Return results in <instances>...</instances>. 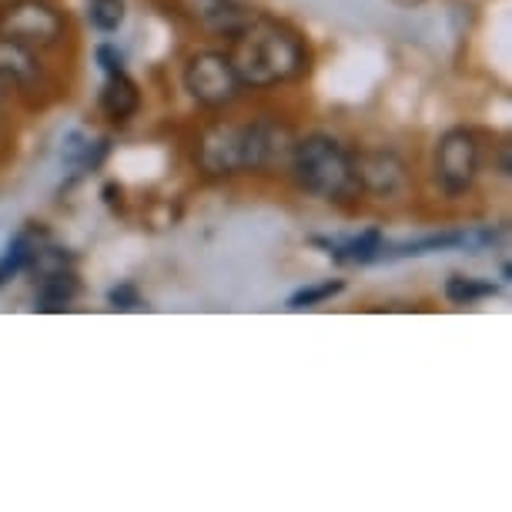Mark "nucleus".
<instances>
[{
	"mask_svg": "<svg viewBox=\"0 0 512 512\" xmlns=\"http://www.w3.org/2000/svg\"><path fill=\"white\" fill-rule=\"evenodd\" d=\"M228 57L245 91H272L282 88V84L302 81L308 74V64H312L302 34L258 14L231 37Z\"/></svg>",
	"mask_w": 512,
	"mask_h": 512,
	"instance_id": "nucleus-1",
	"label": "nucleus"
},
{
	"mask_svg": "<svg viewBox=\"0 0 512 512\" xmlns=\"http://www.w3.org/2000/svg\"><path fill=\"white\" fill-rule=\"evenodd\" d=\"M288 178L298 191L332 205H349L362 195L359 171H355V151L335 134L312 131L305 138H295L292 158H288Z\"/></svg>",
	"mask_w": 512,
	"mask_h": 512,
	"instance_id": "nucleus-2",
	"label": "nucleus"
},
{
	"mask_svg": "<svg viewBox=\"0 0 512 512\" xmlns=\"http://www.w3.org/2000/svg\"><path fill=\"white\" fill-rule=\"evenodd\" d=\"M195 168L211 181L248 175L251 168V124L235 118L211 121L195 141Z\"/></svg>",
	"mask_w": 512,
	"mask_h": 512,
	"instance_id": "nucleus-3",
	"label": "nucleus"
},
{
	"mask_svg": "<svg viewBox=\"0 0 512 512\" xmlns=\"http://www.w3.org/2000/svg\"><path fill=\"white\" fill-rule=\"evenodd\" d=\"M181 84H185L188 98L205 111H228L245 94V84H241L231 57L225 51H211V47L188 54L185 67H181Z\"/></svg>",
	"mask_w": 512,
	"mask_h": 512,
	"instance_id": "nucleus-4",
	"label": "nucleus"
},
{
	"mask_svg": "<svg viewBox=\"0 0 512 512\" xmlns=\"http://www.w3.org/2000/svg\"><path fill=\"white\" fill-rule=\"evenodd\" d=\"M482 171V141L472 128H449L432 154V181L446 198H466Z\"/></svg>",
	"mask_w": 512,
	"mask_h": 512,
	"instance_id": "nucleus-5",
	"label": "nucleus"
},
{
	"mask_svg": "<svg viewBox=\"0 0 512 512\" xmlns=\"http://www.w3.org/2000/svg\"><path fill=\"white\" fill-rule=\"evenodd\" d=\"M0 34L34 47L37 54L57 51L67 37V17L51 0H11L0 7Z\"/></svg>",
	"mask_w": 512,
	"mask_h": 512,
	"instance_id": "nucleus-6",
	"label": "nucleus"
},
{
	"mask_svg": "<svg viewBox=\"0 0 512 512\" xmlns=\"http://www.w3.org/2000/svg\"><path fill=\"white\" fill-rule=\"evenodd\" d=\"M355 171L362 195H372L375 201H402L412 191L409 161L392 148L355 151Z\"/></svg>",
	"mask_w": 512,
	"mask_h": 512,
	"instance_id": "nucleus-7",
	"label": "nucleus"
},
{
	"mask_svg": "<svg viewBox=\"0 0 512 512\" xmlns=\"http://www.w3.org/2000/svg\"><path fill=\"white\" fill-rule=\"evenodd\" d=\"M251 124V168L248 175H285L295 148V131L275 114L248 118Z\"/></svg>",
	"mask_w": 512,
	"mask_h": 512,
	"instance_id": "nucleus-8",
	"label": "nucleus"
},
{
	"mask_svg": "<svg viewBox=\"0 0 512 512\" xmlns=\"http://www.w3.org/2000/svg\"><path fill=\"white\" fill-rule=\"evenodd\" d=\"M175 7L191 27L211 37H235L255 17L241 0H175Z\"/></svg>",
	"mask_w": 512,
	"mask_h": 512,
	"instance_id": "nucleus-9",
	"label": "nucleus"
},
{
	"mask_svg": "<svg viewBox=\"0 0 512 512\" xmlns=\"http://www.w3.org/2000/svg\"><path fill=\"white\" fill-rule=\"evenodd\" d=\"M0 77H4L7 88H14L24 98H34V94L51 88V77H47L41 54L4 34H0Z\"/></svg>",
	"mask_w": 512,
	"mask_h": 512,
	"instance_id": "nucleus-10",
	"label": "nucleus"
},
{
	"mask_svg": "<svg viewBox=\"0 0 512 512\" xmlns=\"http://www.w3.org/2000/svg\"><path fill=\"white\" fill-rule=\"evenodd\" d=\"M98 108L108 121L114 124H128L134 114L141 111V88L131 81L128 71H111L104 74L101 94H98Z\"/></svg>",
	"mask_w": 512,
	"mask_h": 512,
	"instance_id": "nucleus-11",
	"label": "nucleus"
},
{
	"mask_svg": "<svg viewBox=\"0 0 512 512\" xmlns=\"http://www.w3.org/2000/svg\"><path fill=\"white\" fill-rule=\"evenodd\" d=\"M77 295H81V282L67 265L41 272V282H37V308L41 312H64L77 302Z\"/></svg>",
	"mask_w": 512,
	"mask_h": 512,
	"instance_id": "nucleus-12",
	"label": "nucleus"
},
{
	"mask_svg": "<svg viewBox=\"0 0 512 512\" xmlns=\"http://www.w3.org/2000/svg\"><path fill=\"white\" fill-rule=\"evenodd\" d=\"M318 245L328 248V255L335 262H349V265H369V262H379L382 258V248H385V238L379 228H369L355 238H342V241H318Z\"/></svg>",
	"mask_w": 512,
	"mask_h": 512,
	"instance_id": "nucleus-13",
	"label": "nucleus"
},
{
	"mask_svg": "<svg viewBox=\"0 0 512 512\" xmlns=\"http://www.w3.org/2000/svg\"><path fill=\"white\" fill-rule=\"evenodd\" d=\"M37 241L31 231H21V235L11 238V245H7L4 258H0V285L11 282V278H17L21 272H27V268L34 265V255H37Z\"/></svg>",
	"mask_w": 512,
	"mask_h": 512,
	"instance_id": "nucleus-14",
	"label": "nucleus"
},
{
	"mask_svg": "<svg viewBox=\"0 0 512 512\" xmlns=\"http://www.w3.org/2000/svg\"><path fill=\"white\" fill-rule=\"evenodd\" d=\"M469 235L466 231H446V235H429V238H419V241H405V245H385L382 248V258H409V255H429V251H446V248H459V245H469Z\"/></svg>",
	"mask_w": 512,
	"mask_h": 512,
	"instance_id": "nucleus-15",
	"label": "nucleus"
},
{
	"mask_svg": "<svg viewBox=\"0 0 512 512\" xmlns=\"http://www.w3.org/2000/svg\"><path fill=\"white\" fill-rule=\"evenodd\" d=\"M124 17H128L124 0H88V24L98 34H118Z\"/></svg>",
	"mask_w": 512,
	"mask_h": 512,
	"instance_id": "nucleus-16",
	"label": "nucleus"
},
{
	"mask_svg": "<svg viewBox=\"0 0 512 512\" xmlns=\"http://www.w3.org/2000/svg\"><path fill=\"white\" fill-rule=\"evenodd\" d=\"M499 292V285L482 282V278H466V275H452L446 282V298L452 305H472L479 298H492Z\"/></svg>",
	"mask_w": 512,
	"mask_h": 512,
	"instance_id": "nucleus-17",
	"label": "nucleus"
},
{
	"mask_svg": "<svg viewBox=\"0 0 512 512\" xmlns=\"http://www.w3.org/2000/svg\"><path fill=\"white\" fill-rule=\"evenodd\" d=\"M345 288L342 278H335V282H322V285H308V288H298V292L288 298V308H295V312H302V308H315L328 302V298H335L338 292Z\"/></svg>",
	"mask_w": 512,
	"mask_h": 512,
	"instance_id": "nucleus-18",
	"label": "nucleus"
},
{
	"mask_svg": "<svg viewBox=\"0 0 512 512\" xmlns=\"http://www.w3.org/2000/svg\"><path fill=\"white\" fill-rule=\"evenodd\" d=\"M108 302H111V308H121V312H131V308H138L141 305V292L134 285H118V288H111L108 292Z\"/></svg>",
	"mask_w": 512,
	"mask_h": 512,
	"instance_id": "nucleus-19",
	"label": "nucleus"
},
{
	"mask_svg": "<svg viewBox=\"0 0 512 512\" xmlns=\"http://www.w3.org/2000/svg\"><path fill=\"white\" fill-rule=\"evenodd\" d=\"M94 57H98V64H101V71L104 74H111V71H124V57L114 51L111 44H101L98 51H94Z\"/></svg>",
	"mask_w": 512,
	"mask_h": 512,
	"instance_id": "nucleus-20",
	"label": "nucleus"
},
{
	"mask_svg": "<svg viewBox=\"0 0 512 512\" xmlns=\"http://www.w3.org/2000/svg\"><path fill=\"white\" fill-rule=\"evenodd\" d=\"M7 94H11V88H7V84H4V77H0V104L7 101Z\"/></svg>",
	"mask_w": 512,
	"mask_h": 512,
	"instance_id": "nucleus-21",
	"label": "nucleus"
}]
</instances>
